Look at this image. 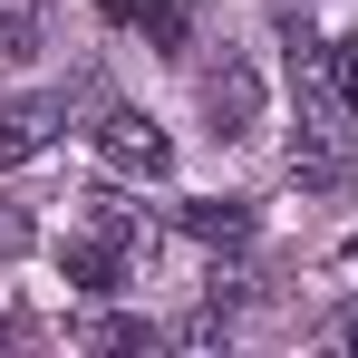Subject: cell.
Segmentation results:
<instances>
[{"label": "cell", "mask_w": 358, "mask_h": 358, "mask_svg": "<svg viewBox=\"0 0 358 358\" xmlns=\"http://www.w3.org/2000/svg\"><path fill=\"white\" fill-rule=\"evenodd\" d=\"M97 155H107V175H165V165H175V145H165V126L155 117H136V107H117V117L97 126Z\"/></svg>", "instance_id": "obj_1"}, {"label": "cell", "mask_w": 358, "mask_h": 358, "mask_svg": "<svg viewBox=\"0 0 358 358\" xmlns=\"http://www.w3.org/2000/svg\"><path fill=\"white\" fill-rule=\"evenodd\" d=\"M59 126H68V97H10V107H0V175L29 165V155H49Z\"/></svg>", "instance_id": "obj_2"}, {"label": "cell", "mask_w": 358, "mask_h": 358, "mask_svg": "<svg viewBox=\"0 0 358 358\" xmlns=\"http://www.w3.org/2000/svg\"><path fill=\"white\" fill-rule=\"evenodd\" d=\"M291 175L300 184H349V126L320 117V107H300V126H291Z\"/></svg>", "instance_id": "obj_3"}, {"label": "cell", "mask_w": 358, "mask_h": 358, "mask_svg": "<svg viewBox=\"0 0 358 358\" xmlns=\"http://www.w3.org/2000/svg\"><path fill=\"white\" fill-rule=\"evenodd\" d=\"M203 117H213V136H252V126H262V68L223 59L213 78H203Z\"/></svg>", "instance_id": "obj_4"}, {"label": "cell", "mask_w": 358, "mask_h": 358, "mask_svg": "<svg viewBox=\"0 0 358 358\" xmlns=\"http://www.w3.org/2000/svg\"><path fill=\"white\" fill-rule=\"evenodd\" d=\"M59 262H68V281H78V291H117V281H126V242H117V233H97V223L68 242Z\"/></svg>", "instance_id": "obj_5"}, {"label": "cell", "mask_w": 358, "mask_h": 358, "mask_svg": "<svg viewBox=\"0 0 358 358\" xmlns=\"http://www.w3.org/2000/svg\"><path fill=\"white\" fill-rule=\"evenodd\" d=\"M175 223H184L194 242H252V203H233V194H194Z\"/></svg>", "instance_id": "obj_6"}, {"label": "cell", "mask_w": 358, "mask_h": 358, "mask_svg": "<svg viewBox=\"0 0 358 358\" xmlns=\"http://www.w3.org/2000/svg\"><path fill=\"white\" fill-rule=\"evenodd\" d=\"M136 20H145V39H155V49H184V29H194V0H136Z\"/></svg>", "instance_id": "obj_7"}, {"label": "cell", "mask_w": 358, "mask_h": 358, "mask_svg": "<svg viewBox=\"0 0 358 358\" xmlns=\"http://www.w3.org/2000/svg\"><path fill=\"white\" fill-rule=\"evenodd\" d=\"M39 49V20H29V0H0V59H29Z\"/></svg>", "instance_id": "obj_8"}, {"label": "cell", "mask_w": 358, "mask_h": 358, "mask_svg": "<svg viewBox=\"0 0 358 358\" xmlns=\"http://www.w3.org/2000/svg\"><path fill=\"white\" fill-rule=\"evenodd\" d=\"M0 252H29V213L20 203H0Z\"/></svg>", "instance_id": "obj_9"}]
</instances>
